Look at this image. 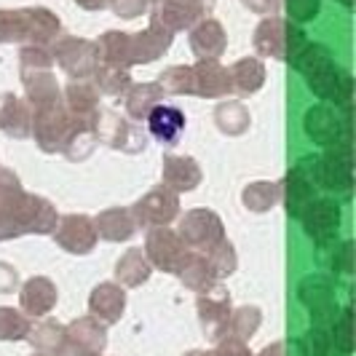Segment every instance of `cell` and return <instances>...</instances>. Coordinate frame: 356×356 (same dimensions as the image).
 I'll list each match as a JSON object with an SVG mask.
<instances>
[{"label":"cell","instance_id":"cell-1","mask_svg":"<svg viewBox=\"0 0 356 356\" xmlns=\"http://www.w3.org/2000/svg\"><path fill=\"white\" fill-rule=\"evenodd\" d=\"M150 129H153V134L159 137V140H175L179 134V129H182V118H179V113L175 110H156L153 115H150Z\"/></svg>","mask_w":356,"mask_h":356}]
</instances>
